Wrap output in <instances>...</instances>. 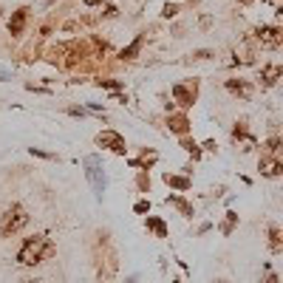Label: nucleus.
I'll list each match as a JSON object with an SVG mask.
<instances>
[{"label": "nucleus", "mask_w": 283, "mask_h": 283, "mask_svg": "<svg viewBox=\"0 0 283 283\" xmlns=\"http://www.w3.org/2000/svg\"><path fill=\"white\" fill-rule=\"evenodd\" d=\"M178 145H181V150H187V153L193 156V162H198V159L204 156V150L198 148V142L190 139V136H178Z\"/></svg>", "instance_id": "obj_20"}, {"label": "nucleus", "mask_w": 283, "mask_h": 283, "mask_svg": "<svg viewBox=\"0 0 283 283\" xmlns=\"http://www.w3.org/2000/svg\"><path fill=\"white\" fill-rule=\"evenodd\" d=\"M241 6H249V3H255V0H238Z\"/></svg>", "instance_id": "obj_38"}, {"label": "nucleus", "mask_w": 283, "mask_h": 283, "mask_svg": "<svg viewBox=\"0 0 283 283\" xmlns=\"http://www.w3.org/2000/svg\"><path fill=\"white\" fill-rule=\"evenodd\" d=\"M0 79H6V77H3V74H0Z\"/></svg>", "instance_id": "obj_42"}, {"label": "nucleus", "mask_w": 283, "mask_h": 283, "mask_svg": "<svg viewBox=\"0 0 283 283\" xmlns=\"http://www.w3.org/2000/svg\"><path fill=\"white\" fill-rule=\"evenodd\" d=\"M102 14H105V17H116V14H119V9L113 6V3H108V6H105V12H102Z\"/></svg>", "instance_id": "obj_31"}, {"label": "nucleus", "mask_w": 283, "mask_h": 283, "mask_svg": "<svg viewBox=\"0 0 283 283\" xmlns=\"http://www.w3.org/2000/svg\"><path fill=\"white\" fill-rule=\"evenodd\" d=\"M82 167H85V178H88V184H91L93 196L102 201V196H105V187H108V176H105V164H102V159H99L97 153L85 156V159H82Z\"/></svg>", "instance_id": "obj_3"}, {"label": "nucleus", "mask_w": 283, "mask_h": 283, "mask_svg": "<svg viewBox=\"0 0 283 283\" xmlns=\"http://www.w3.org/2000/svg\"><path fill=\"white\" fill-rule=\"evenodd\" d=\"M99 88H111V91H122V82L119 79H97Z\"/></svg>", "instance_id": "obj_26"}, {"label": "nucleus", "mask_w": 283, "mask_h": 283, "mask_svg": "<svg viewBox=\"0 0 283 283\" xmlns=\"http://www.w3.org/2000/svg\"><path fill=\"white\" fill-rule=\"evenodd\" d=\"M210 229H212V224H210V221H204V224H201V226L196 229V235H207Z\"/></svg>", "instance_id": "obj_32"}, {"label": "nucleus", "mask_w": 283, "mask_h": 283, "mask_svg": "<svg viewBox=\"0 0 283 283\" xmlns=\"http://www.w3.org/2000/svg\"><path fill=\"white\" fill-rule=\"evenodd\" d=\"M93 261H97V275L102 283H113L116 272H119V255L113 249L111 232H97V244H93Z\"/></svg>", "instance_id": "obj_1"}, {"label": "nucleus", "mask_w": 283, "mask_h": 283, "mask_svg": "<svg viewBox=\"0 0 283 283\" xmlns=\"http://www.w3.org/2000/svg\"><path fill=\"white\" fill-rule=\"evenodd\" d=\"M266 235H269V252H272V255H280V252H283V235H280V226H277V224H269Z\"/></svg>", "instance_id": "obj_18"}, {"label": "nucleus", "mask_w": 283, "mask_h": 283, "mask_svg": "<svg viewBox=\"0 0 283 283\" xmlns=\"http://www.w3.org/2000/svg\"><path fill=\"white\" fill-rule=\"evenodd\" d=\"M133 212H136V215H150V201H148V198L136 201V204H133Z\"/></svg>", "instance_id": "obj_25"}, {"label": "nucleus", "mask_w": 283, "mask_h": 283, "mask_svg": "<svg viewBox=\"0 0 283 283\" xmlns=\"http://www.w3.org/2000/svg\"><path fill=\"white\" fill-rule=\"evenodd\" d=\"M164 184L173 187V190H178V193H187L193 187L190 176H176V173H164Z\"/></svg>", "instance_id": "obj_17"}, {"label": "nucleus", "mask_w": 283, "mask_h": 283, "mask_svg": "<svg viewBox=\"0 0 283 283\" xmlns=\"http://www.w3.org/2000/svg\"><path fill=\"white\" fill-rule=\"evenodd\" d=\"M97 148L111 150V153H116V156H125L127 153L125 136L116 133V130H99V133H97Z\"/></svg>", "instance_id": "obj_7"}, {"label": "nucleus", "mask_w": 283, "mask_h": 283, "mask_svg": "<svg viewBox=\"0 0 283 283\" xmlns=\"http://www.w3.org/2000/svg\"><path fill=\"white\" fill-rule=\"evenodd\" d=\"M125 283H139V277H136V275H130V277H127Z\"/></svg>", "instance_id": "obj_37"}, {"label": "nucleus", "mask_w": 283, "mask_h": 283, "mask_svg": "<svg viewBox=\"0 0 283 283\" xmlns=\"http://www.w3.org/2000/svg\"><path fill=\"white\" fill-rule=\"evenodd\" d=\"M85 6H102V3H105V0H82Z\"/></svg>", "instance_id": "obj_36"}, {"label": "nucleus", "mask_w": 283, "mask_h": 283, "mask_svg": "<svg viewBox=\"0 0 283 283\" xmlns=\"http://www.w3.org/2000/svg\"><path fill=\"white\" fill-rule=\"evenodd\" d=\"M26 224H28L26 207L23 204H9L6 212L0 215V235H3V238H12V235H17Z\"/></svg>", "instance_id": "obj_4"}, {"label": "nucleus", "mask_w": 283, "mask_h": 283, "mask_svg": "<svg viewBox=\"0 0 283 283\" xmlns=\"http://www.w3.org/2000/svg\"><path fill=\"white\" fill-rule=\"evenodd\" d=\"M210 14H204V17H201V20H198V26H201V28H210Z\"/></svg>", "instance_id": "obj_34"}, {"label": "nucleus", "mask_w": 283, "mask_h": 283, "mask_svg": "<svg viewBox=\"0 0 283 283\" xmlns=\"http://www.w3.org/2000/svg\"><path fill=\"white\" fill-rule=\"evenodd\" d=\"M252 40L261 42V49H269V51H277L283 45V31L277 26H269V23H263V26H258L252 31Z\"/></svg>", "instance_id": "obj_6"}, {"label": "nucleus", "mask_w": 283, "mask_h": 283, "mask_svg": "<svg viewBox=\"0 0 283 283\" xmlns=\"http://www.w3.org/2000/svg\"><path fill=\"white\" fill-rule=\"evenodd\" d=\"M221 193H224V184H218V187H212V190H210V198H218Z\"/></svg>", "instance_id": "obj_33"}, {"label": "nucleus", "mask_w": 283, "mask_h": 283, "mask_svg": "<svg viewBox=\"0 0 283 283\" xmlns=\"http://www.w3.org/2000/svg\"><path fill=\"white\" fill-rule=\"evenodd\" d=\"M173 283H181V280H173Z\"/></svg>", "instance_id": "obj_43"}, {"label": "nucleus", "mask_w": 283, "mask_h": 283, "mask_svg": "<svg viewBox=\"0 0 283 283\" xmlns=\"http://www.w3.org/2000/svg\"><path fill=\"white\" fill-rule=\"evenodd\" d=\"M71 116H85V108H68Z\"/></svg>", "instance_id": "obj_35"}, {"label": "nucleus", "mask_w": 283, "mask_h": 283, "mask_svg": "<svg viewBox=\"0 0 283 283\" xmlns=\"http://www.w3.org/2000/svg\"><path fill=\"white\" fill-rule=\"evenodd\" d=\"M54 255H57V244L45 232H37V235L23 241L20 252H17V263H20V266H37V263L49 261Z\"/></svg>", "instance_id": "obj_2"}, {"label": "nucleus", "mask_w": 283, "mask_h": 283, "mask_svg": "<svg viewBox=\"0 0 283 283\" xmlns=\"http://www.w3.org/2000/svg\"><path fill=\"white\" fill-rule=\"evenodd\" d=\"M28 17H31V9H28V6H20L17 12H12V17H9V34H12V37H20L23 31H26Z\"/></svg>", "instance_id": "obj_9"}, {"label": "nucleus", "mask_w": 283, "mask_h": 283, "mask_svg": "<svg viewBox=\"0 0 283 283\" xmlns=\"http://www.w3.org/2000/svg\"><path fill=\"white\" fill-rule=\"evenodd\" d=\"M258 170H261L263 178H277V176H283V162H280V156H261Z\"/></svg>", "instance_id": "obj_10"}, {"label": "nucleus", "mask_w": 283, "mask_h": 283, "mask_svg": "<svg viewBox=\"0 0 283 283\" xmlns=\"http://www.w3.org/2000/svg\"><path fill=\"white\" fill-rule=\"evenodd\" d=\"M164 201L176 207L181 218H193V215H196V210H193V204H190V201H187V198H181V196H167V198H164Z\"/></svg>", "instance_id": "obj_16"}, {"label": "nucleus", "mask_w": 283, "mask_h": 283, "mask_svg": "<svg viewBox=\"0 0 283 283\" xmlns=\"http://www.w3.org/2000/svg\"><path fill=\"white\" fill-rule=\"evenodd\" d=\"M187 3H190V6H196V3H198V0H187Z\"/></svg>", "instance_id": "obj_41"}, {"label": "nucleus", "mask_w": 283, "mask_h": 283, "mask_svg": "<svg viewBox=\"0 0 283 283\" xmlns=\"http://www.w3.org/2000/svg\"><path fill=\"white\" fill-rule=\"evenodd\" d=\"M235 226H238V212L226 210V212H224V221L218 224V232H221V235H232Z\"/></svg>", "instance_id": "obj_21"}, {"label": "nucleus", "mask_w": 283, "mask_h": 283, "mask_svg": "<svg viewBox=\"0 0 283 283\" xmlns=\"http://www.w3.org/2000/svg\"><path fill=\"white\" fill-rule=\"evenodd\" d=\"M255 63V42L252 40H244L235 49V60H232V65H252Z\"/></svg>", "instance_id": "obj_13"}, {"label": "nucleus", "mask_w": 283, "mask_h": 283, "mask_svg": "<svg viewBox=\"0 0 283 283\" xmlns=\"http://www.w3.org/2000/svg\"><path fill=\"white\" fill-rule=\"evenodd\" d=\"M196 99H198V79H184V82H176L173 85V102H176L178 108H193L196 105Z\"/></svg>", "instance_id": "obj_5"}, {"label": "nucleus", "mask_w": 283, "mask_h": 283, "mask_svg": "<svg viewBox=\"0 0 283 283\" xmlns=\"http://www.w3.org/2000/svg\"><path fill=\"white\" fill-rule=\"evenodd\" d=\"M261 283H280V277H277L275 272H272V269H266V277H263Z\"/></svg>", "instance_id": "obj_30"}, {"label": "nucleus", "mask_w": 283, "mask_h": 283, "mask_svg": "<svg viewBox=\"0 0 283 283\" xmlns=\"http://www.w3.org/2000/svg\"><path fill=\"white\" fill-rule=\"evenodd\" d=\"M212 283H229V280H224V277H221V280H212Z\"/></svg>", "instance_id": "obj_40"}, {"label": "nucleus", "mask_w": 283, "mask_h": 283, "mask_svg": "<svg viewBox=\"0 0 283 283\" xmlns=\"http://www.w3.org/2000/svg\"><path fill=\"white\" fill-rule=\"evenodd\" d=\"M20 283H42V280H31V277H28V280H20Z\"/></svg>", "instance_id": "obj_39"}, {"label": "nucleus", "mask_w": 283, "mask_h": 283, "mask_svg": "<svg viewBox=\"0 0 283 283\" xmlns=\"http://www.w3.org/2000/svg\"><path fill=\"white\" fill-rule=\"evenodd\" d=\"M190 119H187V113H170L167 116V130L176 136H187L190 133Z\"/></svg>", "instance_id": "obj_12"}, {"label": "nucleus", "mask_w": 283, "mask_h": 283, "mask_svg": "<svg viewBox=\"0 0 283 283\" xmlns=\"http://www.w3.org/2000/svg\"><path fill=\"white\" fill-rule=\"evenodd\" d=\"M198 148H201V150H210V153H215V150H218V145H215V139H207L204 145H198Z\"/></svg>", "instance_id": "obj_29"}, {"label": "nucleus", "mask_w": 283, "mask_h": 283, "mask_svg": "<svg viewBox=\"0 0 283 283\" xmlns=\"http://www.w3.org/2000/svg\"><path fill=\"white\" fill-rule=\"evenodd\" d=\"M178 12H181V6H178V3H164V9H162V17H176Z\"/></svg>", "instance_id": "obj_27"}, {"label": "nucleus", "mask_w": 283, "mask_h": 283, "mask_svg": "<svg viewBox=\"0 0 283 283\" xmlns=\"http://www.w3.org/2000/svg\"><path fill=\"white\" fill-rule=\"evenodd\" d=\"M136 190L139 193H150V173H136Z\"/></svg>", "instance_id": "obj_23"}, {"label": "nucleus", "mask_w": 283, "mask_h": 283, "mask_svg": "<svg viewBox=\"0 0 283 283\" xmlns=\"http://www.w3.org/2000/svg\"><path fill=\"white\" fill-rule=\"evenodd\" d=\"M224 88L232 93V97H238V99H249V97H252V82H249V79L232 77V79H226V82H224Z\"/></svg>", "instance_id": "obj_11"}, {"label": "nucleus", "mask_w": 283, "mask_h": 283, "mask_svg": "<svg viewBox=\"0 0 283 283\" xmlns=\"http://www.w3.org/2000/svg\"><path fill=\"white\" fill-rule=\"evenodd\" d=\"M31 156H37V159H49V162H60V156L57 153H45V150H40V148H31Z\"/></svg>", "instance_id": "obj_28"}, {"label": "nucleus", "mask_w": 283, "mask_h": 283, "mask_svg": "<svg viewBox=\"0 0 283 283\" xmlns=\"http://www.w3.org/2000/svg\"><path fill=\"white\" fill-rule=\"evenodd\" d=\"M142 45H145V34H139L133 42H130V45H125V49L119 51V60H122V63H125V60H136V57H139V51H142Z\"/></svg>", "instance_id": "obj_19"}, {"label": "nucleus", "mask_w": 283, "mask_h": 283, "mask_svg": "<svg viewBox=\"0 0 283 283\" xmlns=\"http://www.w3.org/2000/svg\"><path fill=\"white\" fill-rule=\"evenodd\" d=\"M0 12H3V9H0Z\"/></svg>", "instance_id": "obj_44"}, {"label": "nucleus", "mask_w": 283, "mask_h": 283, "mask_svg": "<svg viewBox=\"0 0 283 283\" xmlns=\"http://www.w3.org/2000/svg\"><path fill=\"white\" fill-rule=\"evenodd\" d=\"M156 162H159V153H156V150H148V148H145L139 159H130V167L142 170V173H148V170L153 167Z\"/></svg>", "instance_id": "obj_15"}, {"label": "nucleus", "mask_w": 283, "mask_h": 283, "mask_svg": "<svg viewBox=\"0 0 283 283\" xmlns=\"http://www.w3.org/2000/svg\"><path fill=\"white\" fill-rule=\"evenodd\" d=\"M283 77V65L280 63H266L261 68V74H258V82H261L263 91H269V88H275L277 79Z\"/></svg>", "instance_id": "obj_8"}, {"label": "nucleus", "mask_w": 283, "mask_h": 283, "mask_svg": "<svg viewBox=\"0 0 283 283\" xmlns=\"http://www.w3.org/2000/svg\"><path fill=\"white\" fill-rule=\"evenodd\" d=\"M263 156H280V136L277 133H272L263 142Z\"/></svg>", "instance_id": "obj_22"}, {"label": "nucleus", "mask_w": 283, "mask_h": 283, "mask_svg": "<svg viewBox=\"0 0 283 283\" xmlns=\"http://www.w3.org/2000/svg\"><path fill=\"white\" fill-rule=\"evenodd\" d=\"M145 229H148V232H153V238H170V226L164 224L162 218H159V215H145Z\"/></svg>", "instance_id": "obj_14"}, {"label": "nucleus", "mask_w": 283, "mask_h": 283, "mask_svg": "<svg viewBox=\"0 0 283 283\" xmlns=\"http://www.w3.org/2000/svg\"><path fill=\"white\" fill-rule=\"evenodd\" d=\"M210 57H215L210 49H196L190 57H187V63H201V60H210Z\"/></svg>", "instance_id": "obj_24"}]
</instances>
